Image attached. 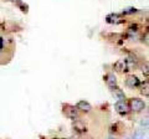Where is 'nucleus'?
<instances>
[{
  "label": "nucleus",
  "mask_w": 149,
  "mask_h": 139,
  "mask_svg": "<svg viewBox=\"0 0 149 139\" xmlns=\"http://www.w3.org/2000/svg\"><path fill=\"white\" fill-rule=\"evenodd\" d=\"M107 139H117L116 137H109V138H107Z\"/></svg>",
  "instance_id": "nucleus-15"
},
{
  "label": "nucleus",
  "mask_w": 149,
  "mask_h": 139,
  "mask_svg": "<svg viewBox=\"0 0 149 139\" xmlns=\"http://www.w3.org/2000/svg\"><path fill=\"white\" fill-rule=\"evenodd\" d=\"M76 108L78 109V112H80V113L87 114V113H90L91 111H92V106H91L90 102H87V101H85V99H81V101L77 102Z\"/></svg>",
  "instance_id": "nucleus-6"
},
{
  "label": "nucleus",
  "mask_w": 149,
  "mask_h": 139,
  "mask_svg": "<svg viewBox=\"0 0 149 139\" xmlns=\"http://www.w3.org/2000/svg\"><path fill=\"white\" fill-rule=\"evenodd\" d=\"M104 80H106V85L108 86V88L112 90L114 88V87L118 86V81H117V77H116V75L113 72H109L107 73V75L104 76Z\"/></svg>",
  "instance_id": "nucleus-8"
},
{
  "label": "nucleus",
  "mask_w": 149,
  "mask_h": 139,
  "mask_svg": "<svg viewBox=\"0 0 149 139\" xmlns=\"http://www.w3.org/2000/svg\"><path fill=\"white\" fill-rule=\"evenodd\" d=\"M149 85H148V81H146V83H143V86L141 87V93L146 97V98H148L149 97Z\"/></svg>",
  "instance_id": "nucleus-11"
},
{
  "label": "nucleus",
  "mask_w": 149,
  "mask_h": 139,
  "mask_svg": "<svg viewBox=\"0 0 149 139\" xmlns=\"http://www.w3.org/2000/svg\"><path fill=\"white\" fill-rule=\"evenodd\" d=\"M138 10L136 8H128V9H125V10H123V15H132V14H136Z\"/></svg>",
  "instance_id": "nucleus-12"
},
{
  "label": "nucleus",
  "mask_w": 149,
  "mask_h": 139,
  "mask_svg": "<svg viewBox=\"0 0 149 139\" xmlns=\"http://www.w3.org/2000/svg\"><path fill=\"white\" fill-rule=\"evenodd\" d=\"M142 71H143L144 75H146V77L148 78V62H146V65L142 67Z\"/></svg>",
  "instance_id": "nucleus-14"
},
{
  "label": "nucleus",
  "mask_w": 149,
  "mask_h": 139,
  "mask_svg": "<svg viewBox=\"0 0 149 139\" xmlns=\"http://www.w3.org/2000/svg\"><path fill=\"white\" fill-rule=\"evenodd\" d=\"M111 91H112V93H113L116 97H117V99H118V101H120V99H125V95H124L123 90H120L118 86H117V87H114V88H112Z\"/></svg>",
  "instance_id": "nucleus-10"
},
{
  "label": "nucleus",
  "mask_w": 149,
  "mask_h": 139,
  "mask_svg": "<svg viewBox=\"0 0 149 139\" xmlns=\"http://www.w3.org/2000/svg\"><path fill=\"white\" fill-rule=\"evenodd\" d=\"M128 139H130V138H128Z\"/></svg>",
  "instance_id": "nucleus-16"
},
{
  "label": "nucleus",
  "mask_w": 149,
  "mask_h": 139,
  "mask_svg": "<svg viewBox=\"0 0 149 139\" xmlns=\"http://www.w3.org/2000/svg\"><path fill=\"white\" fill-rule=\"evenodd\" d=\"M114 109L116 112L120 115H127L130 111H129V106H128V102L125 99H120V101H117L114 103Z\"/></svg>",
  "instance_id": "nucleus-3"
},
{
  "label": "nucleus",
  "mask_w": 149,
  "mask_h": 139,
  "mask_svg": "<svg viewBox=\"0 0 149 139\" xmlns=\"http://www.w3.org/2000/svg\"><path fill=\"white\" fill-rule=\"evenodd\" d=\"M72 129H73V132H76L78 134H82V133H86L87 132V126H86V123L83 122L82 119H74L72 120Z\"/></svg>",
  "instance_id": "nucleus-5"
},
{
  "label": "nucleus",
  "mask_w": 149,
  "mask_h": 139,
  "mask_svg": "<svg viewBox=\"0 0 149 139\" xmlns=\"http://www.w3.org/2000/svg\"><path fill=\"white\" fill-rule=\"evenodd\" d=\"M128 106H129V111L133 113H142L144 109L147 108V104L143 99L138 98V97H134V98H130L128 101Z\"/></svg>",
  "instance_id": "nucleus-1"
},
{
  "label": "nucleus",
  "mask_w": 149,
  "mask_h": 139,
  "mask_svg": "<svg viewBox=\"0 0 149 139\" xmlns=\"http://www.w3.org/2000/svg\"><path fill=\"white\" fill-rule=\"evenodd\" d=\"M113 70L116 72H119V73H124V72L129 71L128 65H127V61H125V60H118V61H116L114 65H113Z\"/></svg>",
  "instance_id": "nucleus-7"
},
{
  "label": "nucleus",
  "mask_w": 149,
  "mask_h": 139,
  "mask_svg": "<svg viewBox=\"0 0 149 139\" xmlns=\"http://www.w3.org/2000/svg\"><path fill=\"white\" fill-rule=\"evenodd\" d=\"M62 112L65 114V117L71 119V120L80 118V112H78V109L76 108V106H73V104H68V103L62 104Z\"/></svg>",
  "instance_id": "nucleus-2"
},
{
  "label": "nucleus",
  "mask_w": 149,
  "mask_h": 139,
  "mask_svg": "<svg viewBox=\"0 0 149 139\" xmlns=\"http://www.w3.org/2000/svg\"><path fill=\"white\" fill-rule=\"evenodd\" d=\"M125 86L130 90H134V88H138L141 86V80L138 78V76H136L134 73H130V75L125 76Z\"/></svg>",
  "instance_id": "nucleus-4"
},
{
  "label": "nucleus",
  "mask_w": 149,
  "mask_h": 139,
  "mask_svg": "<svg viewBox=\"0 0 149 139\" xmlns=\"http://www.w3.org/2000/svg\"><path fill=\"white\" fill-rule=\"evenodd\" d=\"M122 20L123 19L119 14H109V15L106 17V21L108 22V24H120Z\"/></svg>",
  "instance_id": "nucleus-9"
},
{
  "label": "nucleus",
  "mask_w": 149,
  "mask_h": 139,
  "mask_svg": "<svg viewBox=\"0 0 149 139\" xmlns=\"http://www.w3.org/2000/svg\"><path fill=\"white\" fill-rule=\"evenodd\" d=\"M4 47H5V39L0 36V54L4 51Z\"/></svg>",
  "instance_id": "nucleus-13"
}]
</instances>
